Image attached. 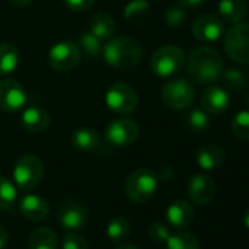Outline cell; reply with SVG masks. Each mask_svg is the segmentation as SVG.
I'll return each mask as SVG.
<instances>
[{
    "label": "cell",
    "mask_w": 249,
    "mask_h": 249,
    "mask_svg": "<svg viewBox=\"0 0 249 249\" xmlns=\"http://www.w3.org/2000/svg\"><path fill=\"white\" fill-rule=\"evenodd\" d=\"M27 103V91L17 79L0 81V108L5 111H19Z\"/></svg>",
    "instance_id": "8fae6325"
},
{
    "label": "cell",
    "mask_w": 249,
    "mask_h": 249,
    "mask_svg": "<svg viewBox=\"0 0 249 249\" xmlns=\"http://www.w3.org/2000/svg\"><path fill=\"white\" fill-rule=\"evenodd\" d=\"M8 243V231L5 230V227L0 226V249H3Z\"/></svg>",
    "instance_id": "f35d334b"
},
{
    "label": "cell",
    "mask_w": 249,
    "mask_h": 249,
    "mask_svg": "<svg viewBox=\"0 0 249 249\" xmlns=\"http://www.w3.org/2000/svg\"><path fill=\"white\" fill-rule=\"evenodd\" d=\"M140 135L138 123L129 117H120L113 120L106 128L104 138L111 147H126L137 141Z\"/></svg>",
    "instance_id": "9c48e42d"
},
{
    "label": "cell",
    "mask_w": 249,
    "mask_h": 249,
    "mask_svg": "<svg viewBox=\"0 0 249 249\" xmlns=\"http://www.w3.org/2000/svg\"><path fill=\"white\" fill-rule=\"evenodd\" d=\"M188 126L194 132H205L210 128V117L205 110H192L188 116Z\"/></svg>",
    "instance_id": "1f68e13d"
},
{
    "label": "cell",
    "mask_w": 249,
    "mask_h": 249,
    "mask_svg": "<svg viewBox=\"0 0 249 249\" xmlns=\"http://www.w3.org/2000/svg\"><path fill=\"white\" fill-rule=\"evenodd\" d=\"M59 223L66 230H81L87 224L88 213L84 204L78 201H68L59 208Z\"/></svg>",
    "instance_id": "4fadbf2b"
},
{
    "label": "cell",
    "mask_w": 249,
    "mask_h": 249,
    "mask_svg": "<svg viewBox=\"0 0 249 249\" xmlns=\"http://www.w3.org/2000/svg\"><path fill=\"white\" fill-rule=\"evenodd\" d=\"M214 194H215V183L210 176L204 173L192 176V179L188 183V195L198 205L208 204L214 198Z\"/></svg>",
    "instance_id": "5bb4252c"
},
{
    "label": "cell",
    "mask_w": 249,
    "mask_h": 249,
    "mask_svg": "<svg viewBox=\"0 0 249 249\" xmlns=\"http://www.w3.org/2000/svg\"><path fill=\"white\" fill-rule=\"evenodd\" d=\"M82 52L79 46L71 40L56 43L49 52V63L57 72H68L81 62Z\"/></svg>",
    "instance_id": "30bf717a"
},
{
    "label": "cell",
    "mask_w": 249,
    "mask_h": 249,
    "mask_svg": "<svg viewBox=\"0 0 249 249\" xmlns=\"http://www.w3.org/2000/svg\"><path fill=\"white\" fill-rule=\"evenodd\" d=\"M15 201H17L15 185L9 179L0 176V210L11 208Z\"/></svg>",
    "instance_id": "f1b7e54d"
},
{
    "label": "cell",
    "mask_w": 249,
    "mask_h": 249,
    "mask_svg": "<svg viewBox=\"0 0 249 249\" xmlns=\"http://www.w3.org/2000/svg\"><path fill=\"white\" fill-rule=\"evenodd\" d=\"M79 49L81 52L84 50V53L89 57V59H97L103 54V44L101 40L98 37H95L91 31L88 33H82L79 36Z\"/></svg>",
    "instance_id": "83f0119b"
},
{
    "label": "cell",
    "mask_w": 249,
    "mask_h": 249,
    "mask_svg": "<svg viewBox=\"0 0 249 249\" xmlns=\"http://www.w3.org/2000/svg\"><path fill=\"white\" fill-rule=\"evenodd\" d=\"M95 0H65L66 6L73 11V12H84L88 11L92 5H94Z\"/></svg>",
    "instance_id": "d590c367"
},
{
    "label": "cell",
    "mask_w": 249,
    "mask_h": 249,
    "mask_svg": "<svg viewBox=\"0 0 249 249\" xmlns=\"http://www.w3.org/2000/svg\"><path fill=\"white\" fill-rule=\"evenodd\" d=\"M19 62L18 50L11 43L0 44V75H9L12 73Z\"/></svg>",
    "instance_id": "d4e9b609"
},
{
    "label": "cell",
    "mask_w": 249,
    "mask_h": 249,
    "mask_svg": "<svg viewBox=\"0 0 249 249\" xmlns=\"http://www.w3.org/2000/svg\"><path fill=\"white\" fill-rule=\"evenodd\" d=\"M157 178H161V179H172V178H173V169L169 167V166L161 167L160 172H159V175H157Z\"/></svg>",
    "instance_id": "8d00e7d4"
},
{
    "label": "cell",
    "mask_w": 249,
    "mask_h": 249,
    "mask_svg": "<svg viewBox=\"0 0 249 249\" xmlns=\"http://www.w3.org/2000/svg\"><path fill=\"white\" fill-rule=\"evenodd\" d=\"M148 236L153 242L156 243H166V240L169 239L170 236V230L169 227L161 223V221H156L150 226L148 229Z\"/></svg>",
    "instance_id": "836d02e7"
},
{
    "label": "cell",
    "mask_w": 249,
    "mask_h": 249,
    "mask_svg": "<svg viewBox=\"0 0 249 249\" xmlns=\"http://www.w3.org/2000/svg\"><path fill=\"white\" fill-rule=\"evenodd\" d=\"M151 6L147 0H131L124 8V19L131 24L141 25L150 17Z\"/></svg>",
    "instance_id": "603a6c76"
},
{
    "label": "cell",
    "mask_w": 249,
    "mask_h": 249,
    "mask_svg": "<svg viewBox=\"0 0 249 249\" xmlns=\"http://www.w3.org/2000/svg\"><path fill=\"white\" fill-rule=\"evenodd\" d=\"M231 131L239 140L249 141V110H242L233 117Z\"/></svg>",
    "instance_id": "f546056e"
},
{
    "label": "cell",
    "mask_w": 249,
    "mask_h": 249,
    "mask_svg": "<svg viewBox=\"0 0 249 249\" xmlns=\"http://www.w3.org/2000/svg\"><path fill=\"white\" fill-rule=\"evenodd\" d=\"M220 78H223V82H224L226 88L230 89V91H240L246 85V78H245V75L239 69L223 71Z\"/></svg>",
    "instance_id": "4dcf8cb0"
},
{
    "label": "cell",
    "mask_w": 249,
    "mask_h": 249,
    "mask_svg": "<svg viewBox=\"0 0 249 249\" xmlns=\"http://www.w3.org/2000/svg\"><path fill=\"white\" fill-rule=\"evenodd\" d=\"M116 249H138V248L134 245H129V243H123V245H119Z\"/></svg>",
    "instance_id": "60d3db41"
},
{
    "label": "cell",
    "mask_w": 249,
    "mask_h": 249,
    "mask_svg": "<svg viewBox=\"0 0 249 249\" xmlns=\"http://www.w3.org/2000/svg\"><path fill=\"white\" fill-rule=\"evenodd\" d=\"M62 249H88V242L81 234L71 231L63 236Z\"/></svg>",
    "instance_id": "e575fe53"
},
{
    "label": "cell",
    "mask_w": 249,
    "mask_h": 249,
    "mask_svg": "<svg viewBox=\"0 0 249 249\" xmlns=\"http://www.w3.org/2000/svg\"><path fill=\"white\" fill-rule=\"evenodd\" d=\"M224 50L231 60L249 65V24H233V27L226 33Z\"/></svg>",
    "instance_id": "8992f818"
},
{
    "label": "cell",
    "mask_w": 249,
    "mask_h": 249,
    "mask_svg": "<svg viewBox=\"0 0 249 249\" xmlns=\"http://www.w3.org/2000/svg\"><path fill=\"white\" fill-rule=\"evenodd\" d=\"M72 145L82 153H91L100 145V135L92 128H78L72 134Z\"/></svg>",
    "instance_id": "44dd1931"
},
{
    "label": "cell",
    "mask_w": 249,
    "mask_h": 249,
    "mask_svg": "<svg viewBox=\"0 0 249 249\" xmlns=\"http://www.w3.org/2000/svg\"><path fill=\"white\" fill-rule=\"evenodd\" d=\"M201 106L207 113L221 114L230 106V95L223 87L210 85L204 89L201 95Z\"/></svg>",
    "instance_id": "9a60e30c"
},
{
    "label": "cell",
    "mask_w": 249,
    "mask_h": 249,
    "mask_svg": "<svg viewBox=\"0 0 249 249\" xmlns=\"http://www.w3.org/2000/svg\"><path fill=\"white\" fill-rule=\"evenodd\" d=\"M21 123L25 131L41 134L50 126V114L41 107H28L22 111Z\"/></svg>",
    "instance_id": "ac0fdd59"
},
{
    "label": "cell",
    "mask_w": 249,
    "mask_h": 249,
    "mask_svg": "<svg viewBox=\"0 0 249 249\" xmlns=\"http://www.w3.org/2000/svg\"><path fill=\"white\" fill-rule=\"evenodd\" d=\"M44 166L43 161L33 154H25L18 159L14 166V180L22 191L34 189L43 179Z\"/></svg>",
    "instance_id": "5b68a950"
},
{
    "label": "cell",
    "mask_w": 249,
    "mask_h": 249,
    "mask_svg": "<svg viewBox=\"0 0 249 249\" xmlns=\"http://www.w3.org/2000/svg\"><path fill=\"white\" fill-rule=\"evenodd\" d=\"M89 31L100 40H110L114 36L116 24L110 15L98 12L89 21Z\"/></svg>",
    "instance_id": "7402d4cb"
},
{
    "label": "cell",
    "mask_w": 249,
    "mask_h": 249,
    "mask_svg": "<svg viewBox=\"0 0 249 249\" xmlns=\"http://www.w3.org/2000/svg\"><path fill=\"white\" fill-rule=\"evenodd\" d=\"M226 160V153L221 147L208 144L198 150L196 153V163L204 170H214L218 169Z\"/></svg>",
    "instance_id": "d6986e66"
},
{
    "label": "cell",
    "mask_w": 249,
    "mask_h": 249,
    "mask_svg": "<svg viewBox=\"0 0 249 249\" xmlns=\"http://www.w3.org/2000/svg\"><path fill=\"white\" fill-rule=\"evenodd\" d=\"M223 33H224L223 21L213 14L199 15L192 24L194 37L199 41H204V43L217 41L223 36Z\"/></svg>",
    "instance_id": "7c38bea8"
},
{
    "label": "cell",
    "mask_w": 249,
    "mask_h": 249,
    "mask_svg": "<svg viewBox=\"0 0 249 249\" xmlns=\"http://www.w3.org/2000/svg\"><path fill=\"white\" fill-rule=\"evenodd\" d=\"M185 21H186V11L183 9V6L173 5L167 8V11L164 12V22L170 28H180L185 24Z\"/></svg>",
    "instance_id": "d6a6232c"
},
{
    "label": "cell",
    "mask_w": 249,
    "mask_h": 249,
    "mask_svg": "<svg viewBox=\"0 0 249 249\" xmlns=\"http://www.w3.org/2000/svg\"><path fill=\"white\" fill-rule=\"evenodd\" d=\"M104 60L116 69H131L137 66L142 59L141 44L131 37H116L107 40L103 47Z\"/></svg>",
    "instance_id": "7a4b0ae2"
},
{
    "label": "cell",
    "mask_w": 249,
    "mask_h": 249,
    "mask_svg": "<svg viewBox=\"0 0 249 249\" xmlns=\"http://www.w3.org/2000/svg\"><path fill=\"white\" fill-rule=\"evenodd\" d=\"M248 8L245 0H220L218 3V14L220 17L229 24L242 22L246 17Z\"/></svg>",
    "instance_id": "ffe728a7"
},
{
    "label": "cell",
    "mask_w": 249,
    "mask_h": 249,
    "mask_svg": "<svg viewBox=\"0 0 249 249\" xmlns=\"http://www.w3.org/2000/svg\"><path fill=\"white\" fill-rule=\"evenodd\" d=\"M106 234L113 243H120L131 234V223L124 217H114L108 221Z\"/></svg>",
    "instance_id": "484cf974"
},
{
    "label": "cell",
    "mask_w": 249,
    "mask_h": 249,
    "mask_svg": "<svg viewBox=\"0 0 249 249\" xmlns=\"http://www.w3.org/2000/svg\"><path fill=\"white\" fill-rule=\"evenodd\" d=\"M107 107L119 114H128L138 107V94L134 87L124 82H114L106 91Z\"/></svg>",
    "instance_id": "ba28073f"
},
{
    "label": "cell",
    "mask_w": 249,
    "mask_h": 249,
    "mask_svg": "<svg viewBox=\"0 0 249 249\" xmlns=\"http://www.w3.org/2000/svg\"><path fill=\"white\" fill-rule=\"evenodd\" d=\"M21 214L30 221H43L49 214V204L40 195H25L19 202Z\"/></svg>",
    "instance_id": "e0dca14e"
},
{
    "label": "cell",
    "mask_w": 249,
    "mask_h": 249,
    "mask_svg": "<svg viewBox=\"0 0 249 249\" xmlns=\"http://www.w3.org/2000/svg\"><path fill=\"white\" fill-rule=\"evenodd\" d=\"M194 215H195L194 208H192L191 204H189L188 201H185V199H176V201H173V202L167 207V211H166V218H167V221H169L173 227H176V229H179V230L188 227V226L192 223Z\"/></svg>",
    "instance_id": "2e32d148"
},
{
    "label": "cell",
    "mask_w": 249,
    "mask_h": 249,
    "mask_svg": "<svg viewBox=\"0 0 249 249\" xmlns=\"http://www.w3.org/2000/svg\"><path fill=\"white\" fill-rule=\"evenodd\" d=\"M30 249H57V234L50 227L37 229L30 237Z\"/></svg>",
    "instance_id": "cb8c5ba5"
},
{
    "label": "cell",
    "mask_w": 249,
    "mask_h": 249,
    "mask_svg": "<svg viewBox=\"0 0 249 249\" xmlns=\"http://www.w3.org/2000/svg\"><path fill=\"white\" fill-rule=\"evenodd\" d=\"M9 2L14 5V6H19V8H22V6H27V5H30L33 0H9Z\"/></svg>",
    "instance_id": "ab89813d"
},
{
    "label": "cell",
    "mask_w": 249,
    "mask_h": 249,
    "mask_svg": "<svg viewBox=\"0 0 249 249\" xmlns=\"http://www.w3.org/2000/svg\"><path fill=\"white\" fill-rule=\"evenodd\" d=\"M157 186V173H154L150 169H138L128 176L126 185H124V192H126V196L131 201L137 204H144L156 195Z\"/></svg>",
    "instance_id": "3957f363"
},
{
    "label": "cell",
    "mask_w": 249,
    "mask_h": 249,
    "mask_svg": "<svg viewBox=\"0 0 249 249\" xmlns=\"http://www.w3.org/2000/svg\"><path fill=\"white\" fill-rule=\"evenodd\" d=\"M186 62L185 53L179 46L167 44L157 49L151 57V71L160 78H169L182 71Z\"/></svg>",
    "instance_id": "277c9868"
},
{
    "label": "cell",
    "mask_w": 249,
    "mask_h": 249,
    "mask_svg": "<svg viewBox=\"0 0 249 249\" xmlns=\"http://www.w3.org/2000/svg\"><path fill=\"white\" fill-rule=\"evenodd\" d=\"M161 100L172 110H183L195 100V87L185 78L172 79L163 87Z\"/></svg>",
    "instance_id": "52a82bcc"
},
{
    "label": "cell",
    "mask_w": 249,
    "mask_h": 249,
    "mask_svg": "<svg viewBox=\"0 0 249 249\" xmlns=\"http://www.w3.org/2000/svg\"><path fill=\"white\" fill-rule=\"evenodd\" d=\"M166 246L167 249H199L196 237L183 230L170 233L169 239L166 240Z\"/></svg>",
    "instance_id": "4316f807"
},
{
    "label": "cell",
    "mask_w": 249,
    "mask_h": 249,
    "mask_svg": "<svg viewBox=\"0 0 249 249\" xmlns=\"http://www.w3.org/2000/svg\"><path fill=\"white\" fill-rule=\"evenodd\" d=\"M179 3L183 8H196L204 3V0H179Z\"/></svg>",
    "instance_id": "74e56055"
},
{
    "label": "cell",
    "mask_w": 249,
    "mask_h": 249,
    "mask_svg": "<svg viewBox=\"0 0 249 249\" xmlns=\"http://www.w3.org/2000/svg\"><path fill=\"white\" fill-rule=\"evenodd\" d=\"M243 223H245V226H246V229L249 230V210L245 213V215H243Z\"/></svg>",
    "instance_id": "b9f144b4"
},
{
    "label": "cell",
    "mask_w": 249,
    "mask_h": 249,
    "mask_svg": "<svg viewBox=\"0 0 249 249\" xmlns=\"http://www.w3.org/2000/svg\"><path fill=\"white\" fill-rule=\"evenodd\" d=\"M248 104H249V97H248Z\"/></svg>",
    "instance_id": "7bdbcfd3"
},
{
    "label": "cell",
    "mask_w": 249,
    "mask_h": 249,
    "mask_svg": "<svg viewBox=\"0 0 249 249\" xmlns=\"http://www.w3.org/2000/svg\"><path fill=\"white\" fill-rule=\"evenodd\" d=\"M224 71L223 59L213 47H196L192 50L188 60V73L198 84L215 82Z\"/></svg>",
    "instance_id": "6da1fadb"
}]
</instances>
